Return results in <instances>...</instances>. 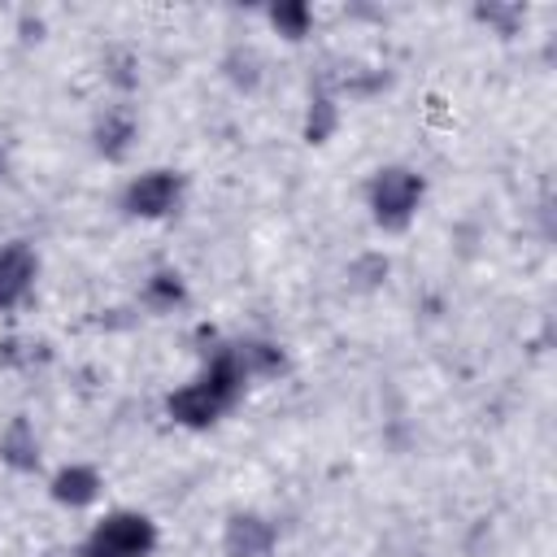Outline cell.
I'll return each instance as SVG.
<instances>
[{"instance_id": "4", "label": "cell", "mask_w": 557, "mask_h": 557, "mask_svg": "<svg viewBox=\"0 0 557 557\" xmlns=\"http://www.w3.org/2000/svg\"><path fill=\"white\" fill-rule=\"evenodd\" d=\"M178 191H183V178H178L174 170H148V174H139V178L126 187L122 205H126V213H135V218H165V213L178 205Z\"/></svg>"}, {"instance_id": "3", "label": "cell", "mask_w": 557, "mask_h": 557, "mask_svg": "<svg viewBox=\"0 0 557 557\" xmlns=\"http://www.w3.org/2000/svg\"><path fill=\"white\" fill-rule=\"evenodd\" d=\"M418 200H422V178H418L413 170L392 165V170H379L374 183H370V209H374V222L387 226V231H400V226L413 218Z\"/></svg>"}, {"instance_id": "2", "label": "cell", "mask_w": 557, "mask_h": 557, "mask_svg": "<svg viewBox=\"0 0 557 557\" xmlns=\"http://www.w3.org/2000/svg\"><path fill=\"white\" fill-rule=\"evenodd\" d=\"M157 548V527L144 513H109L83 540V557H148Z\"/></svg>"}, {"instance_id": "8", "label": "cell", "mask_w": 557, "mask_h": 557, "mask_svg": "<svg viewBox=\"0 0 557 557\" xmlns=\"http://www.w3.org/2000/svg\"><path fill=\"white\" fill-rule=\"evenodd\" d=\"M0 457L13 466V470H35L39 466V444H35V431L26 418H13L9 431L0 435Z\"/></svg>"}, {"instance_id": "5", "label": "cell", "mask_w": 557, "mask_h": 557, "mask_svg": "<svg viewBox=\"0 0 557 557\" xmlns=\"http://www.w3.org/2000/svg\"><path fill=\"white\" fill-rule=\"evenodd\" d=\"M226 557H270L274 553V527L257 513H235L222 535Z\"/></svg>"}, {"instance_id": "10", "label": "cell", "mask_w": 557, "mask_h": 557, "mask_svg": "<svg viewBox=\"0 0 557 557\" xmlns=\"http://www.w3.org/2000/svg\"><path fill=\"white\" fill-rule=\"evenodd\" d=\"M231 352H235V361H239L244 379H248V374H274V370H283V352H278L274 344L248 339V344H235Z\"/></svg>"}, {"instance_id": "7", "label": "cell", "mask_w": 557, "mask_h": 557, "mask_svg": "<svg viewBox=\"0 0 557 557\" xmlns=\"http://www.w3.org/2000/svg\"><path fill=\"white\" fill-rule=\"evenodd\" d=\"M100 496V474L91 466H65L57 479H52V500L70 505V509H83Z\"/></svg>"}, {"instance_id": "1", "label": "cell", "mask_w": 557, "mask_h": 557, "mask_svg": "<svg viewBox=\"0 0 557 557\" xmlns=\"http://www.w3.org/2000/svg\"><path fill=\"white\" fill-rule=\"evenodd\" d=\"M239 392H244V370H239L235 352L222 348L196 383L178 387V392L165 400V409H170V418L183 422V426H209V422H218V418L239 400Z\"/></svg>"}, {"instance_id": "12", "label": "cell", "mask_w": 557, "mask_h": 557, "mask_svg": "<svg viewBox=\"0 0 557 557\" xmlns=\"http://www.w3.org/2000/svg\"><path fill=\"white\" fill-rule=\"evenodd\" d=\"M270 22H274L287 39H300V35L309 30V4H300V0H292V4H274V9H270Z\"/></svg>"}, {"instance_id": "9", "label": "cell", "mask_w": 557, "mask_h": 557, "mask_svg": "<svg viewBox=\"0 0 557 557\" xmlns=\"http://www.w3.org/2000/svg\"><path fill=\"white\" fill-rule=\"evenodd\" d=\"M131 139H135V122H131L126 109H113V113L100 117V126H96V148H100L104 157H113V161L126 157Z\"/></svg>"}, {"instance_id": "14", "label": "cell", "mask_w": 557, "mask_h": 557, "mask_svg": "<svg viewBox=\"0 0 557 557\" xmlns=\"http://www.w3.org/2000/svg\"><path fill=\"white\" fill-rule=\"evenodd\" d=\"M479 17L483 22H500V30H513V22H518V9H479Z\"/></svg>"}, {"instance_id": "6", "label": "cell", "mask_w": 557, "mask_h": 557, "mask_svg": "<svg viewBox=\"0 0 557 557\" xmlns=\"http://www.w3.org/2000/svg\"><path fill=\"white\" fill-rule=\"evenodd\" d=\"M35 278V252L26 244H4L0 248V309H13Z\"/></svg>"}, {"instance_id": "11", "label": "cell", "mask_w": 557, "mask_h": 557, "mask_svg": "<svg viewBox=\"0 0 557 557\" xmlns=\"http://www.w3.org/2000/svg\"><path fill=\"white\" fill-rule=\"evenodd\" d=\"M144 300H148L152 309H174V305L183 300V283H178V274H170V270L152 274L148 287H144Z\"/></svg>"}, {"instance_id": "13", "label": "cell", "mask_w": 557, "mask_h": 557, "mask_svg": "<svg viewBox=\"0 0 557 557\" xmlns=\"http://www.w3.org/2000/svg\"><path fill=\"white\" fill-rule=\"evenodd\" d=\"M331 131H335V104L326 96H318L313 109H309V122H305V139L309 144H322Z\"/></svg>"}]
</instances>
